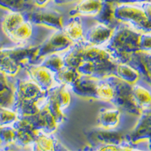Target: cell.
<instances>
[{
    "label": "cell",
    "mask_w": 151,
    "mask_h": 151,
    "mask_svg": "<svg viewBox=\"0 0 151 151\" xmlns=\"http://www.w3.org/2000/svg\"><path fill=\"white\" fill-rule=\"evenodd\" d=\"M103 0H80L69 13L71 17L74 16H87L96 17L101 9Z\"/></svg>",
    "instance_id": "4fadbf2b"
},
{
    "label": "cell",
    "mask_w": 151,
    "mask_h": 151,
    "mask_svg": "<svg viewBox=\"0 0 151 151\" xmlns=\"http://www.w3.org/2000/svg\"><path fill=\"white\" fill-rule=\"evenodd\" d=\"M2 48H3V46H2V45H1V44H0V50L2 49Z\"/></svg>",
    "instance_id": "836d02e7"
},
{
    "label": "cell",
    "mask_w": 151,
    "mask_h": 151,
    "mask_svg": "<svg viewBox=\"0 0 151 151\" xmlns=\"http://www.w3.org/2000/svg\"><path fill=\"white\" fill-rule=\"evenodd\" d=\"M134 101L141 111L151 109V93L145 88L137 84L132 86Z\"/></svg>",
    "instance_id": "ac0fdd59"
},
{
    "label": "cell",
    "mask_w": 151,
    "mask_h": 151,
    "mask_svg": "<svg viewBox=\"0 0 151 151\" xmlns=\"http://www.w3.org/2000/svg\"><path fill=\"white\" fill-rule=\"evenodd\" d=\"M15 137H16V132L12 125L0 127V141L2 144L1 146H6L15 143Z\"/></svg>",
    "instance_id": "4316f807"
},
{
    "label": "cell",
    "mask_w": 151,
    "mask_h": 151,
    "mask_svg": "<svg viewBox=\"0 0 151 151\" xmlns=\"http://www.w3.org/2000/svg\"><path fill=\"white\" fill-rule=\"evenodd\" d=\"M38 48L39 46H28L3 48V50L20 68H26L37 60Z\"/></svg>",
    "instance_id": "30bf717a"
},
{
    "label": "cell",
    "mask_w": 151,
    "mask_h": 151,
    "mask_svg": "<svg viewBox=\"0 0 151 151\" xmlns=\"http://www.w3.org/2000/svg\"><path fill=\"white\" fill-rule=\"evenodd\" d=\"M18 118L19 116L16 112L11 109V108L0 107V127L12 125Z\"/></svg>",
    "instance_id": "484cf974"
},
{
    "label": "cell",
    "mask_w": 151,
    "mask_h": 151,
    "mask_svg": "<svg viewBox=\"0 0 151 151\" xmlns=\"http://www.w3.org/2000/svg\"><path fill=\"white\" fill-rule=\"evenodd\" d=\"M66 84H60L56 87V96L61 110L64 111L69 107L71 101V96Z\"/></svg>",
    "instance_id": "cb8c5ba5"
},
{
    "label": "cell",
    "mask_w": 151,
    "mask_h": 151,
    "mask_svg": "<svg viewBox=\"0 0 151 151\" xmlns=\"http://www.w3.org/2000/svg\"><path fill=\"white\" fill-rule=\"evenodd\" d=\"M89 138L90 142L97 145H122L125 143L122 135L119 132L103 128L91 132L89 134Z\"/></svg>",
    "instance_id": "7c38bea8"
},
{
    "label": "cell",
    "mask_w": 151,
    "mask_h": 151,
    "mask_svg": "<svg viewBox=\"0 0 151 151\" xmlns=\"http://www.w3.org/2000/svg\"><path fill=\"white\" fill-rule=\"evenodd\" d=\"M120 109H103L99 112L97 116V123L99 128L106 129H114L120 123Z\"/></svg>",
    "instance_id": "5bb4252c"
},
{
    "label": "cell",
    "mask_w": 151,
    "mask_h": 151,
    "mask_svg": "<svg viewBox=\"0 0 151 151\" xmlns=\"http://www.w3.org/2000/svg\"><path fill=\"white\" fill-rule=\"evenodd\" d=\"M7 76L5 73L0 71V92H2L4 89H6L7 88L10 87L12 84H10L7 80Z\"/></svg>",
    "instance_id": "f546056e"
},
{
    "label": "cell",
    "mask_w": 151,
    "mask_h": 151,
    "mask_svg": "<svg viewBox=\"0 0 151 151\" xmlns=\"http://www.w3.org/2000/svg\"><path fill=\"white\" fill-rule=\"evenodd\" d=\"M106 78L110 81L115 88V95L112 103L119 109L130 113L139 114L141 110L134 101L132 85L114 75L109 76Z\"/></svg>",
    "instance_id": "277c9868"
},
{
    "label": "cell",
    "mask_w": 151,
    "mask_h": 151,
    "mask_svg": "<svg viewBox=\"0 0 151 151\" xmlns=\"http://www.w3.org/2000/svg\"><path fill=\"white\" fill-rule=\"evenodd\" d=\"M141 35L135 28L120 23L114 28L112 36L104 47L118 63H129L140 50Z\"/></svg>",
    "instance_id": "7a4b0ae2"
},
{
    "label": "cell",
    "mask_w": 151,
    "mask_h": 151,
    "mask_svg": "<svg viewBox=\"0 0 151 151\" xmlns=\"http://www.w3.org/2000/svg\"><path fill=\"white\" fill-rule=\"evenodd\" d=\"M27 20L32 24L45 27L53 30H61L64 27L63 17L61 12L53 8L39 7L30 8L25 12Z\"/></svg>",
    "instance_id": "5b68a950"
},
{
    "label": "cell",
    "mask_w": 151,
    "mask_h": 151,
    "mask_svg": "<svg viewBox=\"0 0 151 151\" xmlns=\"http://www.w3.org/2000/svg\"><path fill=\"white\" fill-rule=\"evenodd\" d=\"M50 0H32L33 3L35 4L36 6L39 7H44V6H46L48 3H50Z\"/></svg>",
    "instance_id": "1f68e13d"
},
{
    "label": "cell",
    "mask_w": 151,
    "mask_h": 151,
    "mask_svg": "<svg viewBox=\"0 0 151 151\" xmlns=\"http://www.w3.org/2000/svg\"><path fill=\"white\" fill-rule=\"evenodd\" d=\"M0 7L10 12H23L29 10L26 0H0Z\"/></svg>",
    "instance_id": "d4e9b609"
},
{
    "label": "cell",
    "mask_w": 151,
    "mask_h": 151,
    "mask_svg": "<svg viewBox=\"0 0 151 151\" xmlns=\"http://www.w3.org/2000/svg\"><path fill=\"white\" fill-rule=\"evenodd\" d=\"M62 31L74 44L84 40V32L80 16L71 17L66 25L63 27Z\"/></svg>",
    "instance_id": "9a60e30c"
},
{
    "label": "cell",
    "mask_w": 151,
    "mask_h": 151,
    "mask_svg": "<svg viewBox=\"0 0 151 151\" xmlns=\"http://www.w3.org/2000/svg\"><path fill=\"white\" fill-rule=\"evenodd\" d=\"M43 59V61L40 64L49 68L54 74L59 72L65 66L63 55H59L58 53L48 55Z\"/></svg>",
    "instance_id": "603a6c76"
},
{
    "label": "cell",
    "mask_w": 151,
    "mask_h": 151,
    "mask_svg": "<svg viewBox=\"0 0 151 151\" xmlns=\"http://www.w3.org/2000/svg\"><path fill=\"white\" fill-rule=\"evenodd\" d=\"M26 19L22 12H10L7 15H5L2 22V30L4 34L8 36L12 31H14L21 23Z\"/></svg>",
    "instance_id": "ffe728a7"
},
{
    "label": "cell",
    "mask_w": 151,
    "mask_h": 151,
    "mask_svg": "<svg viewBox=\"0 0 151 151\" xmlns=\"http://www.w3.org/2000/svg\"><path fill=\"white\" fill-rule=\"evenodd\" d=\"M113 32L114 28L110 25L98 22L87 31L84 35V40L90 45L104 46L110 40Z\"/></svg>",
    "instance_id": "8fae6325"
},
{
    "label": "cell",
    "mask_w": 151,
    "mask_h": 151,
    "mask_svg": "<svg viewBox=\"0 0 151 151\" xmlns=\"http://www.w3.org/2000/svg\"><path fill=\"white\" fill-rule=\"evenodd\" d=\"M26 71L30 79L36 83L44 91L48 92L60 85L56 81L54 73L41 64H32L26 68Z\"/></svg>",
    "instance_id": "ba28073f"
},
{
    "label": "cell",
    "mask_w": 151,
    "mask_h": 151,
    "mask_svg": "<svg viewBox=\"0 0 151 151\" xmlns=\"http://www.w3.org/2000/svg\"><path fill=\"white\" fill-rule=\"evenodd\" d=\"M137 3H116L114 17L120 23L133 25L135 29L150 30L145 9Z\"/></svg>",
    "instance_id": "3957f363"
},
{
    "label": "cell",
    "mask_w": 151,
    "mask_h": 151,
    "mask_svg": "<svg viewBox=\"0 0 151 151\" xmlns=\"http://www.w3.org/2000/svg\"><path fill=\"white\" fill-rule=\"evenodd\" d=\"M1 145H2V144H1V141H0V146H1Z\"/></svg>",
    "instance_id": "e575fe53"
},
{
    "label": "cell",
    "mask_w": 151,
    "mask_h": 151,
    "mask_svg": "<svg viewBox=\"0 0 151 151\" xmlns=\"http://www.w3.org/2000/svg\"><path fill=\"white\" fill-rule=\"evenodd\" d=\"M115 3H141L150 0H111Z\"/></svg>",
    "instance_id": "4dcf8cb0"
},
{
    "label": "cell",
    "mask_w": 151,
    "mask_h": 151,
    "mask_svg": "<svg viewBox=\"0 0 151 151\" xmlns=\"http://www.w3.org/2000/svg\"><path fill=\"white\" fill-rule=\"evenodd\" d=\"M140 50L150 51L151 50V34H143L140 37Z\"/></svg>",
    "instance_id": "f1b7e54d"
},
{
    "label": "cell",
    "mask_w": 151,
    "mask_h": 151,
    "mask_svg": "<svg viewBox=\"0 0 151 151\" xmlns=\"http://www.w3.org/2000/svg\"><path fill=\"white\" fill-rule=\"evenodd\" d=\"M23 117H26L36 130L45 134H52L57 130L59 125L46 105L41 108L39 112L34 115Z\"/></svg>",
    "instance_id": "9c48e42d"
},
{
    "label": "cell",
    "mask_w": 151,
    "mask_h": 151,
    "mask_svg": "<svg viewBox=\"0 0 151 151\" xmlns=\"http://www.w3.org/2000/svg\"><path fill=\"white\" fill-rule=\"evenodd\" d=\"M61 145V144L58 142V140L53 138L51 134L40 132L32 146L33 150L53 151L58 150L59 149L58 147Z\"/></svg>",
    "instance_id": "2e32d148"
},
{
    "label": "cell",
    "mask_w": 151,
    "mask_h": 151,
    "mask_svg": "<svg viewBox=\"0 0 151 151\" xmlns=\"http://www.w3.org/2000/svg\"><path fill=\"white\" fill-rule=\"evenodd\" d=\"M80 0H53V2L57 5H64V4H70V3L79 2Z\"/></svg>",
    "instance_id": "d6a6232c"
},
{
    "label": "cell",
    "mask_w": 151,
    "mask_h": 151,
    "mask_svg": "<svg viewBox=\"0 0 151 151\" xmlns=\"http://www.w3.org/2000/svg\"><path fill=\"white\" fill-rule=\"evenodd\" d=\"M114 76L130 84H135L139 79V73L137 70L134 69L128 63L122 62L117 63Z\"/></svg>",
    "instance_id": "e0dca14e"
},
{
    "label": "cell",
    "mask_w": 151,
    "mask_h": 151,
    "mask_svg": "<svg viewBox=\"0 0 151 151\" xmlns=\"http://www.w3.org/2000/svg\"><path fill=\"white\" fill-rule=\"evenodd\" d=\"M12 126L16 132L15 144L18 147L32 145L41 131L36 130L26 117H19Z\"/></svg>",
    "instance_id": "52a82bcc"
},
{
    "label": "cell",
    "mask_w": 151,
    "mask_h": 151,
    "mask_svg": "<svg viewBox=\"0 0 151 151\" xmlns=\"http://www.w3.org/2000/svg\"><path fill=\"white\" fill-rule=\"evenodd\" d=\"M15 101L12 109L19 117L37 113L47 101L48 92L32 80H17L15 83Z\"/></svg>",
    "instance_id": "6da1fadb"
},
{
    "label": "cell",
    "mask_w": 151,
    "mask_h": 151,
    "mask_svg": "<svg viewBox=\"0 0 151 151\" xmlns=\"http://www.w3.org/2000/svg\"><path fill=\"white\" fill-rule=\"evenodd\" d=\"M116 3L111 0H103L102 6L99 14L96 15V19L99 23H103L110 25V23L115 19L114 12H115Z\"/></svg>",
    "instance_id": "7402d4cb"
},
{
    "label": "cell",
    "mask_w": 151,
    "mask_h": 151,
    "mask_svg": "<svg viewBox=\"0 0 151 151\" xmlns=\"http://www.w3.org/2000/svg\"><path fill=\"white\" fill-rule=\"evenodd\" d=\"M74 44V43L70 40L62 29L57 30L54 33L47 38L41 45H39L36 60H38L56 53L64 52L70 49Z\"/></svg>",
    "instance_id": "8992f818"
},
{
    "label": "cell",
    "mask_w": 151,
    "mask_h": 151,
    "mask_svg": "<svg viewBox=\"0 0 151 151\" xmlns=\"http://www.w3.org/2000/svg\"><path fill=\"white\" fill-rule=\"evenodd\" d=\"M15 101V86L11 85L0 92V107L11 108Z\"/></svg>",
    "instance_id": "83f0119b"
},
{
    "label": "cell",
    "mask_w": 151,
    "mask_h": 151,
    "mask_svg": "<svg viewBox=\"0 0 151 151\" xmlns=\"http://www.w3.org/2000/svg\"><path fill=\"white\" fill-rule=\"evenodd\" d=\"M32 32V23L30 21L25 19L14 31H12L7 37L14 43H23L31 38Z\"/></svg>",
    "instance_id": "d6986e66"
},
{
    "label": "cell",
    "mask_w": 151,
    "mask_h": 151,
    "mask_svg": "<svg viewBox=\"0 0 151 151\" xmlns=\"http://www.w3.org/2000/svg\"><path fill=\"white\" fill-rule=\"evenodd\" d=\"M81 74L74 68L64 66L59 72L54 74L56 81L59 84H66L68 87L77 81Z\"/></svg>",
    "instance_id": "44dd1931"
}]
</instances>
